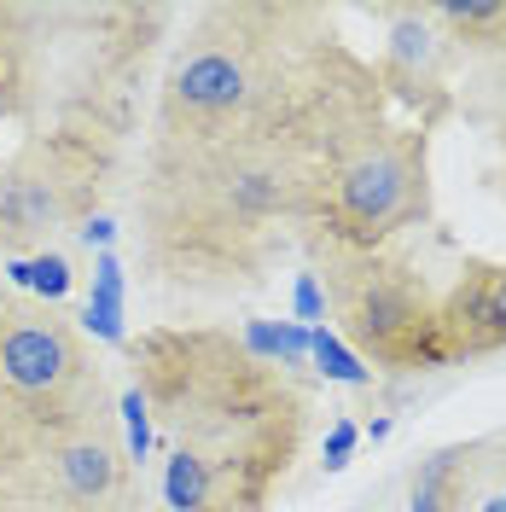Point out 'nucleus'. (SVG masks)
<instances>
[{"label": "nucleus", "instance_id": "f257e3e1", "mask_svg": "<svg viewBox=\"0 0 506 512\" xmlns=\"http://www.w3.org/2000/svg\"><path fill=\"white\" fill-rule=\"evenodd\" d=\"M0 373L18 390H59L70 379V344L59 326H12L0 344Z\"/></svg>", "mask_w": 506, "mask_h": 512}, {"label": "nucleus", "instance_id": "f03ea898", "mask_svg": "<svg viewBox=\"0 0 506 512\" xmlns=\"http://www.w3.org/2000/svg\"><path fill=\"white\" fill-rule=\"evenodd\" d=\"M402 198H408V169L390 152H373V158H361L344 175V210L361 227H384L402 210Z\"/></svg>", "mask_w": 506, "mask_h": 512}, {"label": "nucleus", "instance_id": "7ed1b4c3", "mask_svg": "<svg viewBox=\"0 0 506 512\" xmlns=\"http://www.w3.org/2000/svg\"><path fill=\"white\" fill-rule=\"evenodd\" d=\"M175 94L187 99V105H198V111H227V105L245 99V70L227 53H198V59L181 64Z\"/></svg>", "mask_w": 506, "mask_h": 512}, {"label": "nucleus", "instance_id": "20e7f679", "mask_svg": "<svg viewBox=\"0 0 506 512\" xmlns=\"http://www.w3.org/2000/svg\"><path fill=\"white\" fill-rule=\"evenodd\" d=\"M82 320L105 344H123V268H117L111 251H99V262H94V297H88Z\"/></svg>", "mask_w": 506, "mask_h": 512}, {"label": "nucleus", "instance_id": "39448f33", "mask_svg": "<svg viewBox=\"0 0 506 512\" xmlns=\"http://www.w3.org/2000/svg\"><path fill=\"white\" fill-rule=\"evenodd\" d=\"M204 495H210V472H204V460L198 454H169V472H163V501L175 512H198L204 507Z\"/></svg>", "mask_w": 506, "mask_h": 512}, {"label": "nucleus", "instance_id": "423d86ee", "mask_svg": "<svg viewBox=\"0 0 506 512\" xmlns=\"http://www.w3.org/2000/svg\"><path fill=\"white\" fill-rule=\"evenodd\" d=\"M117 478V466H111V454L99 443H70L64 448V483L76 489V495H105Z\"/></svg>", "mask_w": 506, "mask_h": 512}, {"label": "nucleus", "instance_id": "0eeeda50", "mask_svg": "<svg viewBox=\"0 0 506 512\" xmlns=\"http://www.w3.org/2000/svg\"><path fill=\"white\" fill-rule=\"evenodd\" d=\"M245 344L256 355H285V361H309V326H268V320H251L245 326Z\"/></svg>", "mask_w": 506, "mask_h": 512}, {"label": "nucleus", "instance_id": "6e6552de", "mask_svg": "<svg viewBox=\"0 0 506 512\" xmlns=\"http://www.w3.org/2000/svg\"><path fill=\"white\" fill-rule=\"evenodd\" d=\"M309 361H320V373L338 384H367V367L326 332V326H309Z\"/></svg>", "mask_w": 506, "mask_h": 512}, {"label": "nucleus", "instance_id": "1a4fd4ad", "mask_svg": "<svg viewBox=\"0 0 506 512\" xmlns=\"http://www.w3.org/2000/svg\"><path fill=\"white\" fill-rule=\"evenodd\" d=\"M6 274H12L18 286H35L41 297H64V291H70V262H64V256H53V251L30 256V262H12Z\"/></svg>", "mask_w": 506, "mask_h": 512}, {"label": "nucleus", "instance_id": "9d476101", "mask_svg": "<svg viewBox=\"0 0 506 512\" xmlns=\"http://www.w3.org/2000/svg\"><path fill=\"white\" fill-rule=\"evenodd\" d=\"M408 320H413V309H408V297H396V291H373V297L361 303V326H367V332H379V338L402 332Z\"/></svg>", "mask_w": 506, "mask_h": 512}, {"label": "nucleus", "instance_id": "9b49d317", "mask_svg": "<svg viewBox=\"0 0 506 512\" xmlns=\"http://www.w3.org/2000/svg\"><path fill=\"white\" fill-rule=\"evenodd\" d=\"M285 187L274 175H239L233 181V204H245V210H268V204H280Z\"/></svg>", "mask_w": 506, "mask_h": 512}, {"label": "nucleus", "instance_id": "f8f14e48", "mask_svg": "<svg viewBox=\"0 0 506 512\" xmlns=\"http://www.w3.org/2000/svg\"><path fill=\"white\" fill-rule=\"evenodd\" d=\"M123 419H128V454L146 460V448H152V419H146V396H140V390L123 396Z\"/></svg>", "mask_w": 506, "mask_h": 512}, {"label": "nucleus", "instance_id": "ddd939ff", "mask_svg": "<svg viewBox=\"0 0 506 512\" xmlns=\"http://www.w3.org/2000/svg\"><path fill=\"white\" fill-rule=\"evenodd\" d=\"M396 59L402 64H425L431 59V35H425V24H396Z\"/></svg>", "mask_w": 506, "mask_h": 512}, {"label": "nucleus", "instance_id": "4468645a", "mask_svg": "<svg viewBox=\"0 0 506 512\" xmlns=\"http://www.w3.org/2000/svg\"><path fill=\"white\" fill-rule=\"evenodd\" d=\"M355 437H361V431H355L349 419H338V425L326 431V472H344V466H349V454H355Z\"/></svg>", "mask_w": 506, "mask_h": 512}, {"label": "nucleus", "instance_id": "2eb2a0df", "mask_svg": "<svg viewBox=\"0 0 506 512\" xmlns=\"http://www.w3.org/2000/svg\"><path fill=\"white\" fill-rule=\"evenodd\" d=\"M291 303H297V320H309V326H315V320L326 315V303H320L315 274H303V280H297V297H291Z\"/></svg>", "mask_w": 506, "mask_h": 512}, {"label": "nucleus", "instance_id": "dca6fc26", "mask_svg": "<svg viewBox=\"0 0 506 512\" xmlns=\"http://www.w3.org/2000/svg\"><path fill=\"white\" fill-rule=\"evenodd\" d=\"M6 210L24 216V222H41V216H53V198L47 192H18V198H6Z\"/></svg>", "mask_w": 506, "mask_h": 512}, {"label": "nucleus", "instance_id": "f3484780", "mask_svg": "<svg viewBox=\"0 0 506 512\" xmlns=\"http://www.w3.org/2000/svg\"><path fill=\"white\" fill-rule=\"evenodd\" d=\"M448 18H460V24H495V18H506V6L472 0V6H448Z\"/></svg>", "mask_w": 506, "mask_h": 512}, {"label": "nucleus", "instance_id": "a211bd4d", "mask_svg": "<svg viewBox=\"0 0 506 512\" xmlns=\"http://www.w3.org/2000/svg\"><path fill=\"white\" fill-rule=\"evenodd\" d=\"M111 233H117V222H111V216H94V222L82 227V239H88V245H99V251L111 245Z\"/></svg>", "mask_w": 506, "mask_h": 512}, {"label": "nucleus", "instance_id": "6ab92c4d", "mask_svg": "<svg viewBox=\"0 0 506 512\" xmlns=\"http://www.w3.org/2000/svg\"><path fill=\"white\" fill-rule=\"evenodd\" d=\"M489 315H495V320H501V326H506V280H501V286H495V297H489Z\"/></svg>", "mask_w": 506, "mask_h": 512}, {"label": "nucleus", "instance_id": "aec40b11", "mask_svg": "<svg viewBox=\"0 0 506 512\" xmlns=\"http://www.w3.org/2000/svg\"><path fill=\"white\" fill-rule=\"evenodd\" d=\"M483 512H506V501H501V495H495V501H483Z\"/></svg>", "mask_w": 506, "mask_h": 512}, {"label": "nucleus", "instance_id": "412c9836", "mask_svg": "<svg viewBox=\"0 0 506 512\" xmlns=\"http://www.w3.org/2000/svg\"><path fill=\"white\" fill-rule=\"evenodd\" d=\"M0 105H6V88H0Z\"/></svg>", "mask_w": 506, "mask_h": 512}, {"label": "nucleus", "instance_id": "4be33fe9", "mask_svg": "<svg viewBox=\"0 0 506 512\" xmlns=\"http://www.w3.org/2000/svg\"><path fill=\"white\" fill-rule=\"evenodd\" d=\"M501 501H506V495H501Z\"/></svg>", "mask_w": 506, "mask_h": 512}]
</instances>
